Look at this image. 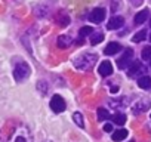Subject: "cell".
I'll list each match as a JSON object with an SVG mask.
<instances>
[{"label":"cell","mask_w":151,"mask_h":142,"mask_svg":"<svg viewBox=\"0 0 151 142\" xmlns=\"http://www.w3.org/2000/svg\"><path fill=\"white\" fill-rule=\"evenodd\" d=\"M8 142H33V133L25 124H19L11 133Z\"/></svg>","instance_id":"obj_1"},{"label":"cell","mask_w":151,"mask_h":142,"mask_svg":"<svg viewBox=\"0 0 151 142\" xmlns=\"http://www.w3.org/2000/svg\"><path fill=\"white\" fill-rule=\"evenodd\" d=\"M95 62H96V55H93V53H83V55H79L77 58L74 59V67L77 70L86 71V70H91Z\"/></svg>","instance_id":"obj_2"},{"label":"cell","mask_w":151,"mask_h":142,"mask_svg":"<svg viewBox=\"0 0 151 142\" xmlns=\"http://www.w3.org/2000/svg\"><path fill=\"white\" fill-rule=\"evenodd\" d=\"M31 74V68L27 62H18L15 64V68H14V77L17 82H24L30 77Z\"/></svg>","instance_id":"obj_3"},{"label":"cell","mask_w":151,"mask_h":142,"mask_svg":"<svg viewBox=\"0 0 151 142\" xmlns=\"http://www.w3.org/2000/svg\"><path fill=\"white\" fill-rule=\"evenodd\" d=\"M50 108H52V111L53 113H56V114H59V113H64L65 111V108H67V104H65V101H64V98L62 96H59V95H53L52 96V99H50Z\"/></svg>","instance_id":"obj_4"},{"label":"cell","mask_w":151,"mask_h":142,"mask_svg":"<svg viewBox=\"0 0 151 142\" xmlns=\"http://www.w3.org/2000/svg\"><path fill=\"white\" fill-rule=\"evenodd\" d=\"M132 58H133V50H132V49H126L124 53H123V55L119 58V61H117L119 68H120V70H124L126 67H129Z\"/></svg>","instance_id":"obj_5"},{"label":"cell","mask_w":151,"mask_h":142,"mask_svg":"<svg viewBox=\"0 0 151 142\" xmlns=\"http://www.w3.org/2000/svg\"><path fill=\"white\" fill-rule=\"evenodd\" d=\"M104 19H105V9H102V8H95L89 14V21L93 24H101Z\"/></svg>","instance_id":"obj_6"},{"label":"cell","mask_w":151,"mask_h":142,"mask_svg":"<svg viewBox=\"0 0 151 142\" xmlns=\"http://www.w3.org/2000/svg\"><path fill=\"white\" fill-rule=\"evenodd\" d=\"M144 65L139 62V61H133L132 62V65L129 67V73H127V76L129 77H136V76H139L141 73H144Z\"/></svg>","instance_id":"obj_7"},{"label":"cell","mask_w":151,"mask_h":142,"mask_svg":"<svg viewBox=\"0 0 151 142\" xmlns=\"http://www.w3.org/2000/svg\"><path fill=\"white\" fill-rule=\"evenodd\" d=\"M150 107H151V101H150V99H141V101H138V102L133 105V114L144 113V111H147Z\"/></svg>","instance_id":"obj_8"},{"label":"cell","mask_w":151,"mask_h":142,"mask_svg":"<svg viewBox=\"0 0 151 142\" xmlns=\"http://www.w3.org/2000/svg\"><path fill=\"white\" fill-rule=\"evenodd\" d=\"M124 25V18L123 16H113L108 24H107V28L108 30H119Z\"/></svg>","instance_id":"obj_9"},{"label":"cell","mask_w":151,"mask_h":142,"mask_svg":"<svg viewBox=\"0 0 151 142\" xmlns=\"http://www.w3.org/2000/svg\"><path fill=\"white\" fill-rule=\"evenodd\" d=\"M98 73H99L102 77L111 76V74H113V65H111V62H110V61H104V62L99 65V68H98Z\"/></svg>","instance_id":"obj_10"},{"label":"cell","mask_w":151,"mask_h":142,"mask_svg":"<svg viewBox=\"0 0 151 142\" xmlns=\"http://www.w3.org/2000/svg\"><path fill=\"white\" fill-rule=\"evenodd\" d=\"M120 49H122V44H120V43L111 42V43H108L107 47L104 49V53H105V55H116L117 52H120Z\"/></svg>","instance_id":"obj_11"},{"label":"cell","mask_w":151,"mask_h":142,"mask_svg":"<svg viewBox=\"0 0 151 142\" xmlns=\"http://www.w3.org/2000/svg\"><path fill=\"white\" fill-rule=\"evenodd\" d=\"M148 15H150V11L148 9H144V11H141V12H138L136 15H135V24L136 25H141V24H144L147 19H148Z\"/></svg>","instance_id":"obj_12"},{"label":"cell","mask_w":151,"mask_h":142,"mask_svg":"<svg viewBox=\"0 0 151 142\" xmlns=\"http://www.w3.org/2000/svg\"><path fill=\"white\" fill-rule=\"evenodd\" d=\"M111 138H113L114 142H120V141H123V139L127 138V130L126 129H119V130L113 132V136Z\"/></svg>","instance_id":"obj_13"},{"label":"cell","mask_w":151,"mask_h":142,"mask_svg":"<svg viewBox=\"0 0 151 142\" xmlns=\"http://www.w3.org/2000/svg\"><path fill=\"white\" fill-rule=\"evenodd\" d=\"M138 86H139L141 89H144V90L151 89V77H148V76H142V77H139V80H138Z\"/></svg>","instance_id":"obj_14"},{"label":"cell","mask_w":151,"mask_h":142,"mask_svg":"<svg viewBox=\"0 0 151 142\" xmlns=\"http://www.w3.org/2000/svg\"><path fill=\"white\" fill-rule=\"evenodd\" d=\"M71 37H68V36H59L58 37V46H59V49H67L70 44H71Z\"/></svg>","instance_id":"obj_15"},{"label":"cell","mask_w":151,"mask_h":142,"mask_svg":"<svg viewBox=\"0 0 151 142\" xmlns=\"http://www.w3.org/2000/svg\"><path fill=\"white\" fill-rule=\"evenodd\" d=\"M73 120H74V123L77 124L80 129L85 127V117H83L82 113H74V114H73Z\"/></svg>","instance_id":"obj_16"},{"label":"cell","mask_w":151,"mask_h":142,"mask_svg":"<svg viewBox=\"0 0 151 142\" xmlns=\"http://www.w3.org/2000/svg\"><path fill=\"white\" fill-rule=\"evenodd\" d=\"M37 90H39L42 95H47V92H49V85H47L45 80H40V82L37 83Z\"/></svg>","instance_id":"obj_17"},{"label":"cell","mask_w":151,"mask_h":142,"mask_svg":"<svg viewBox=\"0 0 151 142\" xmlns=\"http://www.w3.org/2000/svg\"><path fill=\"white\" fill-rule=\"evenodd\" d=\"M145 37H147V31H145V30H141V31H138V33L132 37V40H133V43H141L142 40H145Z\"/></svg>","instance_id":"obj_18"},{"label":"cell","mask_w":151,"mask_h":142,"mask_svg":"<svg viewBox=\"0 0 151 142\" xmlns=\"http://www.w3.org/2000/svg\"><path fill=\"white\" fill-rule=\"evenodd\" d=\"M96 114H98V120L99 121H104V120H107L110 117V113H108L107 108H98Z\"/></svg>","instance_id":"obj_19"},{"label":"cell","mask_w":151,"mask_h":142,"mask_svg":"<svg viewBox=\"0 0 151 142\" xmlns=\"http://www.w3.org/2000/svg\"><path fill=\"white\" fill-rule=\"evenodd\" d=\"M113 121H114L116 124L122 126V124H124V123H126V115H124V114H122V113H120V114L117 113V114H114V115H113Z\"/></svg>","instance_id":"obj_20"},{"label":"cell","mask_w":151,"mask_h":142,"mask_svg":"<svg viewBox=\"0 0 151 142\" xmlns=\"http://www.w3.org/2000/svg\"><path fill=\"white\" fill-rule=\"evenodd\" d=\"M104 40V34L102 33H92V39H91V43L95 46V44H98V43H101Z\"/></svg>","instance_id":"obj_21"},{"label":"cell","mask_w":151,"mask_h":142,"mask_svg":"<svg viewBox=\"0 0 151 142\" xmlns=\"http://www.w3.org/2000/svg\"><path fill=\"white\" fill-rule=\"evenodd\" d=\"M92 33H93V28L92 27H83V28L79 30V36L80 37H86V36H89Z\"/></svg>","instance_id":"obj_22"},{"label":"cell","mask_w":151,"mask_h":142,"mask_svg":"<svg viewBox=\"0 0 151 142\" xmlns=\"http://www.w3.org/2000/svg\"><path fill=\"white\" fill-rule=\"evenodd\" d=\"M141 56H142V59H144V61H148V59L151 58V46H145V47L142 49Z\"/></svg>","instance_id":"obj_23"},{"label":"cell","mask_w":151,"mask_h":142,"mask_svg":"<svg viewBox=\"0 0 151 142\" xmlns=\"http://www.w3.org/2000/svg\"><path fill=\"white\" fill-rule=\"evenodd\" d=\"M104 130H105V132H113V124L107 123V124L104 126Z\"/></svg>","instance_id":"obj_24"},{"label":"cell","mask_w":151,"mask_h":142,"mask_svg":"<svg viewBox=\"0 0 151 142\" xmlns=\"http://www.w3.org/2000/svg\"><path fill=\"white\" fill-rule=\"evenodd\" d=\"M117 90H119V87H111V92H113V93H114V92H117Z\"/></svg>","instance_id":"obj_25"},{"label":"cell","mask_w":151,"mask_h":142,"mask_svg":"<svg viewBox=\"0 0 151 142\" xmlns=\"http://www.w3.org/2000/svg\"><path fill=\"white\" fill-rule=\"evenodd\" d=\"M148 129H150V130H151V123H150V124H148Z\"/></svg>","instance_id":"obj_26"},{"label":"cell","mask_w":151,"mask_h":142,"mask_svg":"<svg viewBox=\"0 0 151 142\" xmlns=\"http://www.w3.org/2000/svg\"><path fill=\"white\" fill-rule=\"evenodd\" d=\"M43 142H53V141H43Z\"/></svg>","instance_id":"obj_27"},{"label":"cell","mask_w":151,"mask_h":142,"mask_svg":"<svg viewBox=\"0 0 151 142\" xmlns=\"http://www.w3.org/2000/svg\"><path fill=\"white\" fill-rule=\"evenodd\" d=\"M130 142H135V141H130Z\"/></svg>","instance_id":"obj_28"},{"label":"cell","mask_w":151,"mask_h":142,"mask_svg":"<svg viewBox=\"0 0 151 142\" xmlns=\"http://www.w3.org/2000/svg\"><path fill=\"white\" fill-rule=\"evenodd\" d=\"M150 40H151V37H150Z\"/></svg>","instance_id":"obj_29"}]
</instances>
